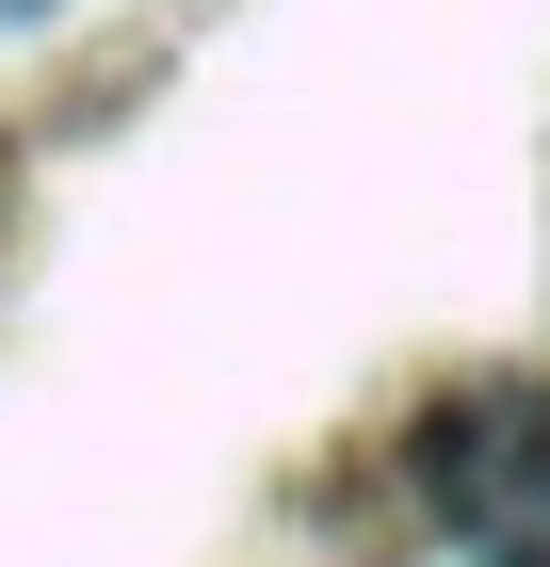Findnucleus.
<instances>
[{
  "instance_id": "1",
  "label": "nucleus",
  "mask_w": 550,
  "mask_h": 567,
  "mask_svg": "<svg viewBox=\"0 0 550 567\" xmlns=\"http://www.w3.org/2000/svg\"><path fill=\"white\" fill-rule=\"evenodd\" d=\"M437 519H454L486 567H550V422L535 405L437 422Z\"/></svg>"
}]
</instances>
